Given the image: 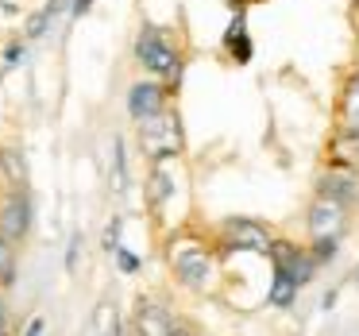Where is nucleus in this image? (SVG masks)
<instances>
[{"mask_svg":"<svg viewBox=\"0 0 359 336\" xmlns=\"http://www.w3.org/2000/svg\"><path fill=\"white\" fill-rule=\"evenodd\" d=\"M166 259H170V271H174V278H178V286H186V290H209V282H212V274H217V267H212V255H209V248L205 243H197V240H170V251H166Z\"/></svg>","mask_w":359,"mask_h":336,"instance_id":"1","label":"nucleus"},{"mask_svg":"<svg viewBox=\"0 0 359 336\" xmlns=\"http://www.w3.org/2000/svg\"><path fill=\"white\" fill-rule=\"evenodd\" d=\"M140 124V147H143V155L151 159V163H166V159H174V155H182V120H178V112H170V109H163V112H155V116H147V120H135Z\"/></svg>","mask_w":359,"mask_h":336,"instance_id":"2","label":"nucleus"},{"mask_svg":"<svg viewBox=\"0 0 359 336\" xmlns=\"http://www.w3.org/2000/svg\"><path fill=\"white\" fill-rule=\"evenodd\" d=\"M135 58H140V66L147 74H155L158 81H178L182 78V58L178 51L166 43V35L158 32V27H143L140 39H135Z\"/></svg>","mask_w":359,"mask_h":336,"instance_id":"3","label":"nucleus"},{"mask_svg":"<svg viewBox=\"0 0 359 336\" xmlns=\"http://www.w3.org/2000/svg\"><path fill=\"white\" fill-rule=\"evenodd\" d=\"M35 220V201L27 186H8L0 194V236H8L12 243L27 240Z\"/></svg>","mask_w":359,"mask_h":336,"instance_id":"4","label":"nucleus"},{"mask_svg":"<svg viewBox=\"0 0 359 336\" xmlns=\"http://www.w3.org/2000/svg\"><path fill=\"white\" fill-rule=\"evenodd\" d=\"M220 240H224L228 251H255V255H266L274 236L266 224H259V220H251V217H232V220L220 224Z\"/></svg>","mask_w":359,"mask_h":336,"instance_id":"5","label":"nucleus"},{"mask_svg":"<svg viewBox=\"0 0 359 336\" xmlns=\"http://www.w3.org/2000/svg\"><path fill=\"white\" fill-rule=\"evenodd\" d=\"M344 228H348V205L332 201V197H313L309 205V236L313 240H325V236H336L340 240Z\"/></svg>","mask_w":359,"mask_h":336,"instance_id":"6","label":"nucleus"},{"mask_svg":"<svg viewBox=\"0 0 359 336\" xmlns=\"http://www.w3.org/2000/svg\"><path fill=\"white\" fill-rule=\"evenodd\" d=\"M317 194L320 197H332V201H340V205H355L359 201V170L355 166H344V163H332L325 174H320V182H317Z\"/></svg>","mask_w":359,"mask_h":336,"instance_id":"7","label":"nucleus"},{"mask_svg":"<svg viewBox=\"0 0 359 336\" xmlns=\"http://www.w3.org/2000/svg\"><path fill=\"white\" fill-rule=\"evenodd\" d=\"M174 325H178V321H174V313L166 309L163 302L140 297V305H135V313H132V336H170Z\"/></svg>","mask_w":359,"mask_h":336,"instance_id":"8","label":"nucleus"},{"mask_svg":"<svg viewBox=\"0 0 359 336\" xmlns=\"http://www.w3.org/2000/svg\"><path fill=\"white\" fill-rule=\"evenodd\" d=\"M166 109V89L163 81H135L132 89H128V116L132 120H147L155 116V112Z\"/></svg>","mask_w":359,"mask_h":336,"instance_id":"9","label":"nucleus"},{"mask_svg":"<svg viewBox=\"0 0 359 336\" xmlns=\"http://www.w3.org/2000/svg\"><path fill=\"white\" fill-rule=\"evenodd\" d=\"M340 132L359 135V74H351L348 89H344V101H340Z\"/></svg>","mask_w":359,"mask_h":336,"instance_id":"10","label":"nucleus"},{"mask_svg":"<svg viewBox=\"0 0 359 336\" xmlns=\"http://www.w3.org/2000/svg\"><path fill=\"white\" fill-rule=\"evenodd\" d=\"M297 290H302V286H297L286 271H274L271 290H266V305H274V309H290V305L297 302Z\"/></svg>","mask_w":359,"mask_h":336,"instance_id":"11","label":"nucleus"},{"mask_svg":"<svg viewBox=\"0 0 359 336\" xmlns=\"http://www.w3.org/2000/svg\"><path fill=\"white\" fill-rule=\"evenodd\" d=\"M0 170L8 186H27V159L20 147H0Z\"/></svg>","mask_w":359,"mask_h":336,"instance_id":"12","label":"nucleus"},{"mask_svg":"<svg viewBox=\"0 0 359 336\" xmlns=\"http://www.w3.org/2000/svg\"><path fill=\"white\" fill-rule=\"evenodd\" d=\"M170 189H174V182H170V174H166V166L155 163V170H151V178H147V201L158 209V205H166Z\"/></svg>","mask_w":359,"mask_h":336,"instance_id":"13","label":"nucleus"},{"mask_svg":"<svg viewBox=\"0 0 359 336\" xmlns=\"http://www.w3.org/2000/svg\"><path fill=\"white\" fill-rule=\"evenodd\" d=\"M16 274H20V263H16V243L8 236H0V286L8 290L16 286Z\"/></svg>","mask_w":359,"mask_h":336,"instance_id":"14","label":"nucleus"},{"mask_svg":"<svg viewBox=\"0 0 359 336\" xmlns=\"http://www.w3.org/2000/svg\"><path fill=\"white\" fill-rule=\"evenodd\" d=\"M112 189L124 194L128 189V151H124V140H112Z\"/></svg>","mask_w":359,"mask_h":336,"instance_id":"15","label":"nucleus"},{"mask_svg":"<svg viewBox=\"0 0 359 336\" xmlns=\"http://www.w3.org/2000/svg\"><path fill=\"white\" fill-rule=\"evenodd\" d=\"M228 51L236 55V62H248L251 58V43H248V32H243V20H236L228 27Z\"/></svg>","mask_w":359,"mask_h":336,"instance_id":"16","label":"nucleus"},{"mask_svg":"<svg viewBox=\"0 0 359 336\" xmlns=\"http://www.w3.org/2000/svg\"><path fill=\"white\" fill-rule=\"evenodd\" d=\"M336 251H340V240H336V236H325V240H313L309 255L317 259V267H325V263H332V259H336Z\"/></svg>","mask_w":359,"mask_h":336,"instance_id":"17","label":"nucleus"},{"mask_svg":"<svg viewBox=\"0 0 359 336\" xmlns=\"http://www.w3.org/2000/svg\"><path fill=\"white\" fill-rule=\"evenodd\" d=\"M101 336H124V325H120V317H116L112 305L101 309Z\"/></svg>","mask_w":359,"mask_h":336,"instance_id":"18","label":"nucleus"},{"mask_svg":"<svg viewBox=\"0 0 359 336\" xmlns=\"http://www.w3.org/2000/svg\"><path fill=\"white\" fill-rule=\"evenodd\" d=\"M112 255H116V267H120L124 274H135V271H140V255H132L128 248H116Z\"/></svg>","mask_w":359,"mask_h":336,"instance_id":"19","label":"nucleus"},{"mask_svg":"<svg viewBox=\"0 0 359 336\" xmlns=\"http://www.w3.org/2000/svg\"><path fill=\"white\" fill-rule=\"evenodd\" d=\"M0 336H12V313L8 302H4V286H0Z\"/></svg>","mask_w":359,"mask_h":336,"instance_id":"20","label":"nucleus"},{"mask_svg":"<svg viewBox=\"0 0 359 336\" xmlns=\"http://www.w3.org/2000/svg\"><path fill=\"white\" fill-rule=\"evenodd\" d=\"M120 248V217L104 228V251H116Z\"/></svg>","mask_w":359,"mask_h":336,"instance_id":"21","label":"nucleus"},{"mask_svg":"<svg viewBox=\"0 0 359 336\" xmlns=\"http://www.w3.org/2000/svg\"><path fill=\"white\" fill-rule=\"evenodd\" d=\"M78 248H81V236H74V240H70V251H66V267H70V271L78 267Z\"/></svg>","mask_w":359,"mask_h":336,"instance_id":"22","label":"nucleus"},{"mask_svg":"<svg viewBox=\"0 0 359 336\" xmlns=\"http://www.w3.org/2000/svg\"><path fill=\"white\" fill-rule=\"evenodd\" d=\"M170 336H197V332H194V328H186V325H174Z\"/></svg>","mask_w":359,"mask_h":336,"instance_id":"23","label":"nucleus"},{"mask_svg":"<svg viewBox=\"0 0 359 336\" xmlns=\"http://www.w3.org/2000/svg\"><path fill=\"white\" fill-rule=\"evenodd\" d=\"M89 8V0H78V4H74V12H86Z\"/></svg>","mask_w":359,"mask_h":336,"instance_id":"24","label":"nucleus"},{"mask_svg":"<svg viewBox=\"0 0 359 336\" xmlns=\"http://www.w3.org/2000/svg\"><path fill=\"white\" fill-rule=\"evenodd\" d=\"M355 286H359V274H355Z\"/></svg>","mask_w":359,"mask_h":336,"instance_id":"25","label":"nucleus"}]
</instances>
